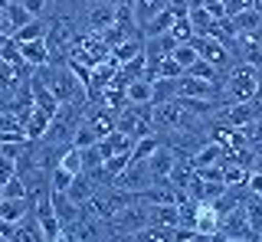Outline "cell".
Returning a JSON list of instances; mask_svg holds the SVG:
<instances>
[{
  "instance_id": "obj_18",
  "label": "cell",
  "mask_w": 262,
  "mask_h": 242,
  "mask_svg": "<svg viewBox=\"0 0 262 242\" xmlns=\"http://www.w3.org/2000/svg\"><path fill=\"white\" fill-rule=\"evenodd\" d=\"M95 190H98V187H95L92 180H89L85 174H76V177H72V183H69V190H66V197H69L72 203H79V206H82Z\"/></svg>"
},
{
  "instance_id": "obj_22",
  "label": "cell",
  "mask_w": 262,
  "mask_h": 242,
  "mask_svg": "<svg viewBox=\"0 0 262 242\" xmlns=\"http://www.w3.org/2000/svg\"><path fill=\"white\" fill-rule=\"evenodd\" d=\"M158 134H144V138H138L135 144H131V160H147L154 154V151H158Z\"/></svg>"
},
{
  "instance_id": "obj_1",
  "label": "cell",
  "mask_w": 262,
  "mask_h": 242,
  "mask_svg": "<svg viewBox=\"0 0 262 242\" xmlns=\"http://www.w3.org/2000/svg\"><path fill=\"white\" fill-rule=\"evenodd\" d=\"M36 79L49 88V92H53V99L59 102V105H66V102H85L89 105L85 85L72 76V69L66 66V62H46V66H39L36 69Z\"/></svg>"
},
{
  "instance_id": "obj_25",
  "label": "cell",
  "mask_w": 262,
  "mask_h": 242,
  "mask_svg": "<svg viewBox=\"0 0 262 242\" xmlns=\"http://www.w3.org/2000/svg\"><path fill=\"white\" fill-rule=\"evenodd\" d=\"M69 144H72V148H79V151L82 148H92V144H98V134L85 125V121H79V128L72 131V141Z\"/></svg>"
},
{
  "instance_id": "obj_7",
  "label": "cell",
  "mask_w": 262,
  "mask_h": 242,
  "mask_svg": "<svg viewBox=\"0 0 262 242\" xmlns=\"http://www.w3.org/2000/svg\"><path fill=\"white\" fill-rule=\"evenodd\" d=\"M147 164V171H151L154 180H164V177H170V171H174V164H177V154L167 148V144H158V151H154L151 157L144 160Z\"/></svg>"
},
{
  "instance_id": "obj_26",
  "label": "cell",
  "mask_w": 262,
  "mask_h": 242,
  "mask_svg": "<svg viewBox=\"0 0 262 242\" xmlns=\"http://www.w3.org/2000/svg\"><path fill=\"white\" fill-rule=\"evenodd\" d=\"M4 13H7V23H10V30H13V33H16L20 27H27V23L33 20L30 13L23 10V4H7V7H4Z\"/></svg>"
},
{
  "instance_id": "obj_3",
  "label": "cell",
  "mask_w": 262,
  "mask_h": 242,
  "mask_svg": "<svg viewBox=\"0 0 262 242\" xmlns=\"http://www.w3.org/2000/svg\"><path fill=\"white\" fill-rule=\"evenodd\" d=\"M151 183H154V177H151V171H147L144 160H131L125 171L118 174V180H115L112 187H121V190H128V193H135V197H138V193H144Z\"/></svg>"
},
{
  "instance_id": "obj_38",
  "label": "cell",
  "mask_w": 262,
  "mask_h": 242,
  "mask_svg": "<svg viewBox=\"0 0 262 242\" xmlns=\"http://www.w3.org/2000/svg\"><path fill=\"white\" fill-rule=\"evenodd\" d=\"M0 7H4V0H0Z\"/></svg>"
},
{
  "instance_id": "obj_15",
  "label": "cell",
  "mask_w": 262,
  "mask_h": 242,
  "mask_svg": "<svg viewBox=\"0 0 262 242\" xmlns=\"http://www.w3.org/2000/svg\"><path fill=\"white\" fill-rule=\"evenodd\" d=\"M243 220H246V229H249L252 236H262V197H256V193H249V197H246Z\"/></svg>"
},
{
  "instance_id": "obj_36",
  "label": "cell",
  "mask_w": 262,
  "mask_h": 242,
  "mask_svg": "<svg viewBox=\"0 0 262 242\" xmlns=\"http://www.w3.org/2000/svg\"><path fill=\"white\" fill-rule=\"evenodd\" d=\"M0 200H4V187H0Z\"/></svg>"
},
{
  "instance_id": "obj_33",
  "label": "cell",
  "mask_w": 262,
  "mask_h": 242,
  "mask_svg": "<svg viewBox=\"0 0 262 242\" xmlns=\"http://www.w3.org/2000/svg\"><path fill=\"white\" fill-rule=\"evenodd\" d=\"M0 33H4V36H13L10 23H7V13H4V7H0Z\"/></svg>"
},
{
  "instance_id": "obj_5",
  "label": "cell",
  "mask_w": 262,
  "mask_h": 242,
  "mask_svg": "<svg viewBox=\"0 0 262 242\" xmlns=\"http://www.w3.org/2000/svg\"><path fill=\"white\" fill-rule=\"evenodd\" d=\"M147 206V203H144ZM147 226H158V229H180L184 216H180L177 203H161V206H147Z\"/></svg>"
},
{
  "instance_id": "obj_16",
  "label": "cell",
  "mask_w": 262,
  "mask_h": 242,
  "mask_svg": "<svg viewBox=\"0 0 262 242\" xmlns=\"http://www.w3.org/2000/svg\"><path fill=\"white\" fill-rule=\"evenodd\" d=\"M131 144H135V138H128V134H121V131H112L98 141V148H102L105 160H108L112 154H131Z\"/></svg>"
},
{
  "instance_id": "obj_8",
  "label": "cell",
  "mask_w": 262,
  "mask_h": 242,
  "mask_svg": "<svg viewBox=\"0 0 262 242\" xmlns=\"http://www.w3.org/2000/svg\"><path fill=\"white\" fill-rule=\"evenodd\" d=\"M20 59H23V66L39 69L46 62H53V53H49L46 39H27V43H20Z\"/></svg>"
},
{
  "instance_id": "obj_23",
  "label": "cell",
  "mask_w": 262,
  "mask_h": 242,
  "mask_svg": "<svg viewBox=\"0 0 262 242\" xmlns=\"http://www.w3.org/2000/svg\"><path fill=\"white\" fill-rule=\"evenodd\" d=\"M167 33L174 36L177 43H190V39H193V27H190V20H187V13H174V23H170Z\"/></svg>"
},
{
  "instance_id": "obj_28",
  "label": "cell",
  "mask_w": 262,
  "mask_h": 242,
  "mask_svg": "<svg viewBox=\"0 0 262 242\" xmlns=\"http://www.w3.org/2000/svg\"><path fill=\"white\" fill-rule=\"evenodd\" d=\"M170 56H174V62H177V66L184 69V72H187V69H190L193 62H196V53H193V46H190V43H177Z\"/></svg>"
},
{
  "instance_id": "obj_35",
  "label": "cell",
  "mask_w": 262,
  "mask_h": 242,
  "mask_svg": "<svg viewBox=\"0 0 262 242\" xmlns=\"http://www.w3.org/2000/svg\"><path fill=\"white\" fill-rule=\"evenodd\" d=\"M7 4H20V0H4V7H7Z\"/></svg>"
},
{
  "instance_id": "obj_21",
  "label": "cell",
  "mask_w": 262,
  "mask_h": 242,
  "mask_svg": "<svg viewBox=\"0 0 262 242\" xmlns=\"http://www.w3.org/2000/svg\"><path fill=\"white\" fill-rule=\"evenodd\" d=\"M79 154H82V174H95V171H102L105 154H102V148H98V144H92V148H82Z\"/></svg>"
},
{
  "instance_id": "obj_32",
  "label": "cell",
  "mask_w": 262,
  "mask_h": 242,
  "mask_svg": "<svg viewBox=\"0 0 262 242\" xmlns=\"http://www.w3.org/2000/svg\"><path fill=\"white\" fill-rule=\"evenodd\" d=\"M13 174H16V164H13L10 157H0V183H4V180H10Z\"/></svg>"
},
{
  "instance_id": "obj_19",
  "label": "cell",
  "mask_w": 262,
  "mask_h": 242,
  "mask_svg": "<svg viewBox=\"0 0 262 242\" xmlns=\"http://www.w3.org/2000/svg\"><path fill=\"white\" fill-rule=\"evenodd\" d=\"M170 23H174V10L167 7L164 13H158V17H154L151 23H144V27H141V39H144V36H158V33H167V30H170Z\"/></svg>"
},
{
  "instance_id": "obj_17",
  "label": "cell",
  "mask_w": 262,
  "mask_h": 242,
  "mask_svg": "<svg viewBox=\"0 0 262 242\" xmlns=\"http://www.w3.org/2000/svg\"><path fill=\"white\" fill-rule=\"evenodd\" d=\"M0 141H27V134H23V121L16 118L10 108L0 111Z\"/></svg>"
},
{
  "instance_id": "obj_6",
  "label": "cell",
  "mask_w": 262,
  "mask_h": 242,
  "mask_svg": "<svg viewBox=\"0 0 262 242\" xmlns=\"http://www.w3.org/2000/svg\"><path fill=\"white\" fill-rule=\"evenodd\" d=\"M85 23H89V33H102L115 23V0H98V4L85 7Z\"/></svg>"
},
{
  "instance_id": "obj_12",
  "label": "cell",
  "mask_w": 262,
  "mask_h": 242,
  "mask_svg": "<svg viewBox=\"0 0 262 242\" xmlns=\"http://www.w3.org/2000/svg\"><path fill=\"white\" fill-rule=\"evenodd\" d=\"M154 102V82L151 79H131L125 85V105H147Z\"/></svg>"
},
{
  "instance_id": "obj_9",
  "label": "cell",
  "mask_w": 262,
  "mask_h": 242,
  "mask_svg": "<svg viewBox=\"0 0 262 242\" xmlns=\"http://www.w3.org/2000/svg\"><path fill=\"white\" fill-rule=\"evenodd\" d=\"M226 157V148L216 141H203L200 148L190 154V171H200V167H213V164H223Z\"/></svg>"
},
{
  "instance_id": "obj_31",
  "label": "cell",
  "mask_w": 262,
  "mask_h": 242,
  "mask_svg": "<svg viewBox=\"0 0 262 242\" xmlns=\"http://www.w3.org/2000/svg\"><path fill=\"white\" fill-rule=\"evenodd\" d=\"M20 4H23V10H27L30 17H43L46 7H49V0H20Z\"/></svg>"
},
{
  "instance_id": "obj_4",
  "label": "cell",
  "mask_w": 262,
  "mask_h": 242,
  "mask_svg": "<svg viewBox=\"0 0 262 242\" xmlns=\"http://www.w3.org/2000/svg\"><path fill=\"white\" fill-rule=\"evenodd\" d=\"M33 203H36V197H4L0 200V223L16 226L33 213Z\"/></svg>"
},
{
  "instance_id": "obj_27",
  "label": "cell",
  "mask_w": 262,
  "mask_h": 242,
  "mask_svg": "<svg viewBox=\"0 0 262 242\" xmlns=\"http://www.w3.org/2000/svg\"><path fill=\"white\" fill-rule=\"evenodd\" d=\"M72 177H76V174L62 171V167L56 164L53 171H49V190H56V193H66V190H69V183H72Z\"/></svg>"
},
{
  "instance_id": "obj_37",
  "label": "cell",
  "mask_w": 262,
  "mask_h": 242,
  "mask_svg": "<svg viewBox=\"0 0 262 242\" xmlns=\"http://www.w3.org/2000/svg\"><path fill=\"white\" fill-rule=\"evenodd\" d=\"M226 242H239V239H226Z\"/></svg>"
},
{
  "instance_id": "obj_29",
  "label": "cell",
  "mask_w": 262,
  "mask_h": 242,
  "mask_svg": "<svg viewBox=\"0 0 262 242\" xmlns=\"http://www.w3.org/2000/svg\"><path fill=\"white\" fill-rule=\"evenodd\" d=\"M0 187H4V197H30V193H27V183H23L16 174L10 177V180H4Z\"/></svg>"
},
{
  "instance_id": "obj_13",
  "label": "cell",
  "mask_w": 262,
  "mask_h": 242,
  "mask_svg": "<svg viewBox=\"0 0 262 242\" xmlns=\"http://www.w3.org/2000/svg\"><path fill=\"white\" fill-rule=\"evenodd\" d=\"M49 118L46 111H39V108H30V115L23 118V134H27V141H43V134L49 131Z\"/></svg>"
},
{
  "instance_id": "obj_20",
  "label": "cell",
  "mask_w": 262,
  "mask_h": 242,
  "mask_svg": "<svg viewBox=\"0 0 262 242\" xmlns=\"http://www.w3.org/2000/svg\"><path fill=\"white\" fill-rule=\"evenodd\" d=\"M43 36H46V20H43V17H33L27 27H20V30L13 33L16 43H27V39H43Z\"/></svg>"
},
{
  "instance_id": "obj_39",
  "label": "cell",
  "mask_w": 262,
  "mask_h": 242,
  "mask_svg": "<svg viewBox=\"0 0 262 242\" xmlns=\"http://www.w3.org/2000/svg\"><path fill=\"white\" fill-rule=\"evenodd\" d=\"M259 197H262V193H259Z\"/></svg>"
},
{
  "instance_id": "obj_34",
  "label": "cell",
  "mask_w": 262,
  "mask_h": 242,
  "mask_svg": "<svg viewBox=\"0 0 262 242\" xmlns=\"http://www.w3.org/2000/svg\"><path fill=\"white\" fill-rule=\"evenodd\" d=\"M7 39H10V36H4V33H0V46H4V43H7Z\"/></svg>"
},
{
  "instance_id": "obj_2",
  "label": "cell",
  "mask_w": 262,
  "mask_h": 242,
  "mask_svg": "<svg viewBox=\"0 0 262 242\" xmlns=\"http://www.w3.org/2000/svg\"><path fill=\"white\" fill-rule=\"evenodd\" d=\"M256 85H259V69L249 66V62L236 59L233 66L223 72V85H220V92H226L229 102H252V99H256Z\"/></svg>"
},
{
  "instance_id": "obj_14",
  "label": "cell",
  "mask_w": 262,
  "mask_h": 242,
  "mask_svg": "<svg viewBox=\"0 0 262 242\" xmlns=\"http://www.w3.org/2000/svg\"><path fill=\"white\" fill-rule=\"evenodd\" d=\"M7 239L10 242H46L43 232H39V226H36V220H33V213L27 216V220H20L16 226H10Z\"/></svg>"
},
{
  "instance_id": "obj_10",
  "label": "cell",
  "mask_w": 262,
  "mask_h": 242,
  "mask_svg": "<svg viewBox=\"0 0 262 242\" xmlns=\"http://www.w3.org/2000/svg\"><path fill=\"white\" fill-rule=\"evenodd\" d=\"M49 203H53L56 220L62 223V232L69 229V226L79 220V213H82V206H79V203H72V200L66 197V193H56V190H49Z\"/></svg>"
},
{
  "instance_id": "obj_30",
  "label": "cell",
  "mask_w": 262,
  "mask_h": 242,
  "mask_svg": "<svg viewBox=\"0 0 262 242\" xmlns=\"http://www.w3.org/2000/svg\"><path fill=\"white\" fill-rule=\"evenodd\" d=\"M23 148H27V141H0V157H10L16 164V157L23 154Z\"/></svg>"
},
{
  "instance_id": "obj_11",
  "label": "cell",
  "mask_w": 262,
  "mask_h": 242,
  "mask_svg": "<svg viewBox=\"0 0 262 242\" xmlns=\"http://www.w3.org/2000/svg\"><path fill=\"white\" fill-rule=\"evenodd\" d=\"M170 7V0H131V13H135V23L138 27H144V23H151L158 13H164Z\"/></svg>"
},
{
  "instance_id": "obj_24",
  "label": "cell",
  "mask_w": 262,
  "mask_h": 242,
  "mask_svg": "<svg viewBox=\"0 0 262 242\" xmlns=\"http://www.w3.org/2000/svg\"><path fill=\"white\" fill-rule=\"evenodd\" d=\"M59 167L62 171H69V174H82V154H79V148H62L59 151Z\"/></svg>"
}]
</instances>
